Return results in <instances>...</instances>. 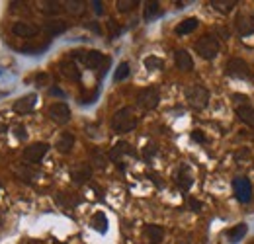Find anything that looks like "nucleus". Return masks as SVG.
Masks as SVG:
<instances>
[{
	"label": "nucleus",
	"instance_id": "obj_1",
	"mask_svg": "<svg viewBox=\"0 0 254 244\" xmlns=\"http://www.w3.org/2000/svg\"><path fill=\"white\" fill-rule=\"evenodd\" d=\"M135 125H137V117H135L133 108H129V106L118 110L114 114V117H112V129H114V133H129V131L135 129Z\"/></svg>",
	"mask_w": 254,
	"mask_h": 244
},
{
	"label": "nucleus",
	"instance_id": "obj_2",
	"mask_svg": "<svg viewBox=\"0 0 254 244\" xmlns=\"http://www.w3.org/2000/svg\"><path fill=\"white\" fill-rule=\"evenodd\" d=\"M219 49H221V45H219L217 37L211 35V33L202 35V37L198 39V43H196V51H198V55H200L202 59H207V61L215 59V57L219 55Z\"/></svg>",
	"mask_w": 254,
	"mask_h": 244
},
{
	"label": "nucleus",
	"instance_id": "obj_3",
	"mask_svg": "<svg viewBox=\"0 0 254 244\" xmlns=\"http://www.w3.org/2000/svg\"><path fill=\"white\" fill-rule=\"evenodd\" d=\"M186 100L192 108L196 110H203L207 104H209V90L202 84H194V86H188L186 88Z\"/></svg>",
	"mask_w": 254,
	"mask_h": 244
},
{
	"label": "nucleus",
	"instance_id": "obj_4",
	"mask_svg": "<svg viewBox=\"0 0 254 244\" xmlns=\"http://www.w3.org/2000/svg\"><path fill=\"white\" fill-rule=\"evenodd\" d=\"M47 152H49V145L47 143H34V145H28L24 148L22 158H24L26 164H39Z\"/></svg>",
	"mask_w": 254,
	"mask_h": 244
},
{
	"label": "nucleus",
	"instance_id": "obj_5",
	"mask_svg": "<svg viewBox=\"0 0 254 244\" xmlns=\"http://www.w3.org/2000/svg\"><path fill=\"white\" fill-rule=\"evenodd\" d=\"M74 57L86 66V68H90V70H96L106 59H104V55L100 53V51H96V49H88V51H84V49H78V51H74Z\"/></svg>",
	"mask_w": 254,
	"mask_h": 244
},
{
	"label": "nucleus",
	"instance_id": "obj_6",
	"mask_svg": "<svg viewBox=\"0 0 254 244\" xmlns=\"http://www.w3.org/2000/svg\"><path fill=\"white\" fill-rule=\"evenodd\" d=\"M125 156H137V152H135V148L129 145V143H125V141H121V143H118L112 150H110V154H108V158L110 160H114L116 164L123 170L125 168V162H123V158Z\"/></svg>",
	"mask_w": 254,
	"mask_h": 244
},
{
	"label": "nucleus",
	"instance_id": "obj_7",
	"mask_svg": "<svg viewBox=\"0 0 254 244\" xmlns=\"http://www.w3.org/2000/svg\"><path fill=\"white\" fill-rule=\"evenodd\" d=\"M233 190H235V195L240 203H248L250 197H252V184L246 176H237L233 180Z\"/></svg>",
	"mask_w": 254,
	"mask_h": 244
},
{
	"label": "nucleus",
	"instance_id": "obj_8",
	"mask_svg": "<svg viewBox=\"0 0 254 244\" xmlns=\"http://www.w3.org/2000/svg\"><path fill=\"white\" fill-rule=\"evenodd\" d=\"M158 100H160L158 90L152 88V86L143 88V90L137 94V106L143 108V110H154V108L158 106Z\"/></svg>",
	"mask_w": 254,
	"mask_h": 244
},
{
	"label": "nucleus",
	"instance_id": "obj_9",
	"mask_svg": "<svg viewBox=\"0 0 254 244\" xmlns=\"http://www.w3.org/2000/svg\"><path fill=\"white\" fill-rule=\"evenodd\" d=\"M47 114H49V117H51L55 123H59V125H65V123L70 119V108H68L65 102L51 104V106L47 108Z\"/></svg>",
	"mask_w": 254,
	"mask_h": 244
},
{
	"label": "nucleus",
	"instance_id": "obj_10",
	"mask_svg": "<svg viewBox=\"0 0 254 244\" xmlns=\"http://www.w3.org/2000/svg\"><path fill=\"white\" fill-rule=\"evenodd\" d=\"M225 72H227L229 76H233V78H248L250 68H248V65H246L242 59H237V57H235V59L227 61Z\"/></svg>",
	"mask_w": 254,
	"mask_h": 244
},
{
	"label": "nucleus",
	"instance_id": "obj_11",
	"mask_svg": "<svg viewBox=\"0 0 254 244\" xmlns=\"http://www.w3.org/2000/svg\"><path fill=\"white\" fill-rule=\"evenodd\" d=\"M35 104H37V96H35V94H26V96H22V98H18V100L14 102L12 110H14L16 114H20V115H28V114L34 112Z\"/></svg>",
	"mask_w": 254,
	"mask_h": 244
},
{
	"label": "nucleus",
	"instance_id": "obj_12",
	"mask_svg": "<svg viewBox=\"0 0 254 244\" xmlns=\"http://www.w3.org/2000/svg\"><path fill=\"white\" fill-rule=\"evenodd\" d=\"M70 178L74 184H86L92 178V168L88 164H76L70 168Z\"/></svg>",
	"mask_w": 254,
	"mask_h": 244
},
{
	"label": "nucleus",
	"instance_id": "obj_13",
	"mask_svg": "<svg viewBox=\"0 0 254 244\" xmlns=\"http://www.w3.org/2000/svg\"><path fill=\"white\" fill-rule=\"evenodd\" d=\"M143 238L149 244H158L164 238V228L158 227V225H145L143 227Z\"/></svg>",
	"mask_w": 254,
	"mask_h": 244
},
{
	"label": "nucleus",
	"instance_id": "obj_14",
	"mask_svg": "<svg viewBox=\"0 0 254 244\" xmlns=\"http://www.w3.org/2000/svg\"><path fill=\"white\" fill-rule=\"evenodd\" d=\"M174 63H176L178 70H182V72H190L194 68V61H192V57H190V53L186 49H176L174 51Z\"/></svg>",
	"mask_w": 254,
	"mask_h": 244
},
{
	"label": "nucleus",
	"instance_id": "obj_15",
	"mask_svg": "<svg viewBox=\"0 0 254 244\" xmlns=\"http://www.w3.org/2000/svg\"><path fill=\"white\" fill-rule=\"evenodd\" d=\"M12 32L18 37H35L39 33V28L34 26V24H30V22H16L12 26Z\"/></svg>",
	"mask_w": 254,
	"mask_h": 244
},
{
	"label": "nucleus",
	"instance_id": "obj_16",
	"mask_svg": "<svg viewBox=\"0 0 254 244\" xmlns=\"http://www.w3.org/2000/svg\"><path fill=\"white\" fill-rule=\"evenodd\" d=\"M72 146H74V135L68 133V131L61 133L59 139H57V143H55V148H57L59 152H63V154H68V152L72 150Z\"/></svg>",
	"mask_w": 254,
	"mask_h": 244
},
{
	"label": "nucleus",
	"instance_id": "obj_17",
	"mask_svg": "<svg viewBox=\"0 0 254 244\" xmlns=\"http://www.w3.org/2000/svg\"><path fill=\"white\" fill-rule=\"evenodd\" d=\"M237 32L240 35H250L254 33V16H248V14H240L237 18Z\"/></svg>",
	"mask_w": 254,
	"mask_h": 244
},
{
	"label": "nucleus",
	"instance_id": "obj_18",
	"mask_svg": "<svg viewBox=\"0 0 254 244\" xmlns=\"http://www.w3.org/2000/svg\"><path fill=\"white\" fill-rule=\"evenodd\" d=\"M59 70H61L68 80H76V82L80 80V68H78L72 61H61V63H59Z\"/></svg>",
	"mask_w": 254,
	"mask_h": 244
},
{
	"label": "nucleus",
	"instance_id": "obj_19",
	"mask_svg": "<svg viewBox=\"0 0 254 244\" xmlns=\"http://www.w3.org/2000/svg\"><path fill=\"white\" fill-rule=\"evenodd\" d=\"M45 32L49 33V35H61V33H65L67 32V22L65 20H59V18H55V20H47L45 22Z\"/></svg>",
	"mask_w": 254,
	"mask_h": 244
},
{
	"label": "nucleus",
	"instance_id": "obj_20",
	"mask_svg": "<svg viewBox=\"0 0 254 244\" xmlns=\"http://www.w3.org/2000/svg\"><path fill=\"white\" fill-rule=\"evenodd\" d=\"M55 199H57V203H59L61 207H67V209L76 207V205L80 203V197L74 195V194H68V192H61V194H57Z\"/></svg>",
	"mask_w": 254,
	"mask_h": 244
},
{
	"label": "nucleus",
	"instance_id": "obj_21",
	"mask_svg": "<svg viewBox=\"0 0 254 244\" xmlns=\"http://www.w3.org/2000/svg\"><path fill=\"white\" fill-rule=\"evenodd\" d=\"M90 225H92V228L98 230L100 234H106V232H108V217H106L102 211H96V213L92 215Z\"/></svg>",
	"mask_w": 254,
	"mask_h": 244
},
{
	"label": "nucleus",
	"instance_id": "obj_22",
	"mask_svg": "<svg viewBox=\"0 0 254 244\" xmlns=\"http://www.w3.org/2000/svg\"><path fill=\"white\" fill-rule=\"evenodd\" d=\"M246 232H248L246 223H238V225H235L233 228H229L227 236H229V240H231L233 244H237V242H240V240L246 236Z\"/></svg>",
	"mask_w": 254,
	"mask_h": 244
},
{
	"label": "nucleus",
	"instance_id": "obj_23",
	"mask_svg": "<svg viewBox=\"0 0 254 244\" xmlns=\"http://www.w3.org/2000/svg\"><path fill=\"white\" fill-rule=\"evenodd\" d=\"M237 117H238L242 123L254 127V108H252L250 104H248V106H238V108H237Z\"/></svg>",
	"mask_w": 254,
	"mask_h": 244
},
{
	"label": "nucleus",
	"instance_id": "obj_24",
	"mask_svg": "<svg viewBox=\"0 0 254 244\" xmlns=\"http://www.w3.org/2000/svg\"><path fill=\"white\" fill-rule=\"evenodd\" d=\"M198 20L196 18H188V20H182L178 26H176V35H188V33H192V32H196L198 30Z\"/></svg>",
	"mask_w": 254,
	"mask_h": 244
},
{
	"label": "nucleus",
	"instance_id": "obj_25",
	"mask_svg": "<svg viewBox=\"0 0 254 244\" xmlns=\"http://www.w3.org/2000/svg\"><path fill=\"white\" fill-rule=\"evenodd\" d=\"M192 182H194V178L190 176L188 168H186V166H182V168H180V172L176 174V184H178L182 190H190V188H192Z\"/></svg>",
	"mask_w": 254,
	"mask_h": 244
},
{
	"label": "nucleus",
	"instance_id": "obj_26",
	"mask_svg": "<svg viewBox=\"0 0 254 244\" xmlns=\"http://www.w3.org/2000/svg\"><path fill=\"white\" fill-rule=\"evenodd\" d=\"M160 14V6H158V2L156 0H151V2H147L145 4V12H143V18L147 20V22H151L154 16H158Z\"/></svg>",
	"mask_w": 254,
	"mask_h": 244
},
{
	"label": "nucleus",
	"instance_id": "obj_27",
	"mask_svg": "<svg viewBox=\"0 0 254 244\" xmlns=\"http://www.w3.org/2000/svg\"><path fill=\"white\" fill-rule=\"evenodd\" d=\"M215 10H219V12H231L233 8H235V4H237V0H211L209 2Z\"/></svg>",
	"mask_w": 254,
	"mask_h": 244
},
{
	"label": "nucleus",
	"instance_id": "obj_28",
	"mask_svg": "<svg viewBox=\"0 0 254 244\" xmlns=\"http://www.w3.org/2000/svg\"><path fill=\"white\" fill-rule=\"evenodd\" d=\"M84 8H86V4H84L82 0H68V2H65V10L70 12V14H74V16L82 14Z\"/></svg>",
	"mask_w": 254,
	"mask_h": 244
},
{
	"label": "nucleus",
	"instance_id": "obj_29",
	"mask_svg": "<svg viewBox=\"0 0 254 244\" xmlns=\"http://www.w3.org/2000/svg\"><path fill=\"white\" fill-rule=\"evenodd\" d=\"M129 72H131V68H129V63H119V66L116 68V72H114V80L116 82H121V80H125L127 76H129Z\"/></svg>",
	"mask_w": 254,
	"mask_h": 244
},
{
	"label": "nucleus",
	"instance_id": "obj_30",
	"mask_svg": "<svg viewBox=\"0 0 254 244\" xmlns=\"http://www.w3.org/2000/svg\"><path fill=\"white\" fill-rule=\"evenodd\" d=\"M143 65H145V68H147V70H156V68H162V66H164L162 59H158V57H154V55H151V57H145Z\"/></svg>",
	"mask_w": 254,
	"mask_h": 244
},
{
	"label": "nucleus",
	"instance_id": "obj_31",
	"mask_svg": "<svg viewBox=\"0 0 254 244\" xmlns=\"http://www.w3.org/2000/svg\"><path fill=\"white\" fill-rule=\"evenodd\" d=\"M41 12H45V14H59L65 6H61V2H49V0H47V2H41Z\"/></svg>",
	"mask_w": 254,
	"mask_h": 244
},
{
	"label": "nucleus",
	"instance_id": "obj_32",
	"mask_svg": "<svg viewBox=\"0 0 254 244\" xmlns=\"http://www.w3.org/2000/svg\"><path fill=\"white\" fill-rule=\"evenodd\" d=\"M137 4H139V0H118L116 2L119 12H131V10L137 8Z\"/></svg>",
	"mask_w": 254,
	"mask_h": 244
},
{
	"label": "nucleus",
	"instance_id": "obj_33",
	"mask_svg": "<svg viewBox=\"0 0 254 244\" xmlns=\"http://www.w3.org/2000/svg\"><path fill=\"white\" fill-rule=\"evenodd\" d=\"M92 162H94L96 168H106L108 158H106V154H102L100 150H94V152H92Z\"/></svg>",
	"mask_w": 254,
	"mask_h": 244
},
{
	"label": "nucleus",
	"instance_id": "obj_34",
	"mask_svg": "<svg viewBox=\"0 0 254 244\" xmlns=\"http://www.w3.org/2000/svg\"><path fill=\"white\" fill-rule=\"evenodd\" d=\"M156 150H158V146H156L154 143H149V145L145 146V150H143V158L149 162V160H151V158L156 154Z\"/></svg>",
	"mask_w": 254,
	"mask_h": 244
},
{
	"label": "nucleus",
	"instance_id": "obj_35",
	"mask_svg": "<svg viewBox=\"0 0 254 244\" xmlns=\"http://www.w3.org/2000/svg\"><path fill=\"white\" fill-rule=\"evenodd\" d=\"M14 135H16L20 141H24V139L28 137V133H26V127H24V125H16V127H14Z\"/></svg>",
	"mask_w": 254,
	"mask_h": 244
},
{
	"label": "nucleus",
	"instance_id": "obj_36",
	"mask_svg": "<svg viewBox=\"0 0 254 244\" xmlns=\"http://www.w3.org/2000/svg\"><path fill=\"white\" fill-rule=\"evenodd\" d=\"M47 80H49V74L41 72V74H37V78H35V84L41 88V86H45V84H47Z\"/></svg>",
	"mask_w": 254,
	"mask_h": 244
},
{
	"label": "nucleus",
	"instance_id": "obj_37",
	"mask_svg": "<svg viewBox=\"0 0 254 244\" xmlns=\"http://www.w3.org/2000/svg\"><path fill=\"white\" fill-rule=\"evenodd\" d=\"M188 205H190L192 211H200V209H202V203H200L196 197H188Z\"/></svg>",
	"mask_w": 254,
	"mask_h": 244
},
{
	"label": "nucleus",
	"instance_id": "obj_38",
	"mask_svg": "<svg viewBox=\"0 0 254 244\" xmlns=\"http://www.w3.org/2000/svg\"><path fill=\"white\" fill-rule=\"evenodd\" d=\"M192 139H194V141H198V143H205V141H207V139H205V135H203L202 131H194V133H192Z\"/></svg>",
	"mask_w": 254,
	"mask_h": 244
},
{
	"label": "nucleus",
	"instance_id": "obj_39",
	"mask_svg": "<svg viewBox=\"0 0 254 244\" xmlns=\"http://www.w3.org/2000/svg\"><path fill=\"white\" fill-rule=\"evenodd\" d=\"M92 8H94L96 14H102V12H104V6H102L100 0H94V2H92Z\"/></svg>",
	"mask_w": 254,
	"mask_h": 244
},
{
	"label": "nucleus",
	"instance_id": "obj_40",
	"mask_svg": "<svg viewBox=\"0 0 254 244\" xmlns=\"http://www.w3.org/2000/svg\"><path fill=\"white\" fill-rule=\"evenodd\" d=\"M246 156H248V150H246V148H240V150H238V152L235 154V158H237L238 162H240L242 158H246Z\"/></svg>",
	"mask_w": 254,
	"mask_h": 244
},
{
	"label": "nucleus",
	"instance_id": "obj_41",
	"mask_svg": "<svg viewBox=\"0 0 254 244\" xmlns=\"http://www.w3.org/2000/svg\"><path fill=\"white\" fill-rule=\"evenodd\" d=\"M49 92H51V96H61V98H63V96H65V92H63V90H61V88H57V86H53V88H51V90H49Z\"/></svg>",
	"mask_w": 254,
	"mask_h": 244
},
{
	"label": "nucleus",
	"instance_id": "obj_42",
	"mask_svg": "<svg viewBox=\"0 0 254 244\" xmlns=\"http://www.w3.org/2000/svg\"><path fill=\"white\" fill-rule=\"evenodd\" d=\"M108 26H110V30H112V37H114V35H118V33H119V30H118V26H116V24H114V22H112V20H110V22H108Z\"/></svg>",
	"mask_w": 254,
	"mask_h": 244
},
{
	"label": "nucleus",
	"instance_id": "obj_43",
	"mask_svg": "<svg viewBox=\"0 0 254 244\" xmlns=\"http://www.w3.org/2000/svg\"><path fill=\"white\" fill-rule=\"evenodd\" d=\"M30 244H39V242H30Z\"/></svg>",
	"mask_w": 254,
	"mask_h": 244
}]
</instances>
